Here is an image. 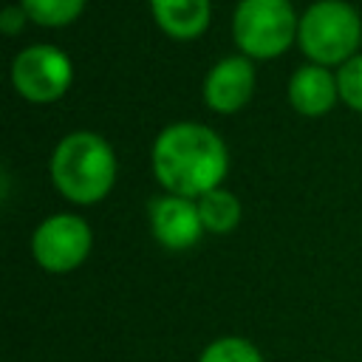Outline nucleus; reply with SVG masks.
I'll use <instances>...</instances> for the list:
<instances>
[{
    "label": "nucleus",
    "mask_w": 362,
    "mask_h": 362,
    "mask_svg": "<svg viewBox=\"0 0 362 362\" xmlns=\"http://www.w3.org/2000/svg\"><path fill=\"white\" fill-rule=\"evenodd\" d=\"M150 167L164 192L198 201L204 192L223 187L229 150L212 127L201 122H173L156 136Z\"/></svg>",
    "instance_id": "nucleus-1"
},
{
    "label": "nucleus",
    "mask_w": 362,
    "mask_h": 362,
    "mask_svg": "<svg viewBox=\"0 0 362 362\" xmlns=\"http://www.w3.org/2000/svg\"><path fill=\"white\" fill-rule=\"evenodd\" d=\"M48 170L54 189L65 201L90 206L110 195L119 175V161L105 136L93 130H74L57 141Z\"/></svg>",
    "instance_id": "nucleus-2"
},
{
    "label": "nucleus",
    "mask_w": 362,
    "mask_h": 362,
    "mask_svg": "<svg viewBox=\"0 0 362 362\" xmlns=\"http://www.w3.org/2000/svg\"><path fill=\"white\" fill-rule=\"evenodd\" d=\"M297 45L308 62L339 68L359 54L362 17L345 0H317L300 14Z\"/></svg>",
    "instance_id": "nucleus-3"
},
{
    "label": "nucleus",
    "mask_w": 362,
    "mask_h": 362,
    "mask_svg": "<svg viewBox=\"0 0 362 362\" xmlns=\"http://www.w3.org/2000/svg\"><path fill=\"white\" fill-rule=\"evenodd\" d=\"M300 14L291 0H238L232 11V37L238 54L252 62L283 57L297 42Z\"/></svg>",
    "instance_id": "nucleus-4"
},
{
    "label": "nucleus",
    "mask_w": 362,
    "mask_h": 362,
    "mask_svg": "<svg viewBox=\"0 0 362 362\" xmlns=\"http://www.w3.org/2000/svg\"><path fill=\"white\" fill-rule=\"evenodd\" d=\"M11 85L17 96L31 105L59 102L74 85V62L59 45L34 42L14 57Z\"/></svg>",
    "instance_id": "nucleus-5"
},
{
    "label": "nucleus",
    "mask_w": 362,
    "mask_h": 362,
    "mask_svg": "<svg viewBox=\"0 0 362 362\" xmlns=\"http://www.w3.org/2000/svg\"><path fill=\"white\" fill-rule=\"evenodd\" d=\"M93 249V229L82 215L54 212L37 223L31 235V257L51 274H68L79 269Z\"/></svg>",
    "instance_id": "nucleus-6"
},
{
    "label": "nucleus",
    "mask_w": 362,
    "mask_h": 362,
    "mask_svg": "<svg viewBox=\"0 0 362 362\" xmlns=\"http://www.w3.org/2000/svg\"><path fill=\"white\" fill-rule=\"evenodd\" d=\"M147 223H150L153 240L170 252H187L204 235L198 201L184 198V195H173V192L156 195L147 204Z\"/></svg>",
    "instance_id": "nucleus-7"
},
{
    "label": "nucleus",
    "mask_w": 362,
    "mask_h": 362,
    "mask_svg": "<svg viewBox=\"0 0 362 362\" xmlns=\"http://www.w3.org/2000/svg\"><path fill=\"white\" fill-rule=\"evenodd\" d=\"M204 102L212 113L229 116L243 110L255 93V62L243 54L221 57L204 76Z\"/></svg>",
    "instance_id": "nucleus-8"
},
{
    "label": "nucleus",
    "mask_w": 362,
    "mask_h": 362,
    "mask_svg": "<svg viewBox=\"0 0 362 362\" xmlns=\"http://www.w3.org/2000/svg\"><path fill=\"white\" fill-rule=\"evenodd\" d=\"M286 96H288V105L300 116H308V119L325 116L339 102L337 74L331 68H325V65L305 62V65L294 68V74L288 76Z\"/></svg>",
    "instance_id": "nucleus-9"
},
{
    "label": "nucleus",
    "mask_w": 362,
    "mask_h": 362,
    "mask_svg": "<svg viewBox=\"0 0 362 362\" xmlns=\"http://www.w3.org/2000/svg\"><path fill=\"white\" fill-rule=\"evenodd\" d=\"M161 34L175 42L198 40L212 23V0H147Z\"/></svg>",
    "instance_id": "nucleus-10"
},
{
    "label": "nucleus",
    "mask_w": 362,
    "mask_h": 362,
    "mask_svg": "<svg viewBox=\"0 0 362 362\" xmlns=\"http://www.w3.org/2000/svg\"><path fill=\"white\" fill-rule=\"evenodd\" d=\"M198 215H201L204 232L229 235L243 218V204L232 189L215 187V189H209V192H204L198 198Z\"/></svg>",
    "instance_id": "nucleus-11"
},
{
    "label": "nucleus",
    "mask_w": 362,
    "mask_h": 362,
    "mask_svg": "<svg viewBox=\"0 0 362 362\" xmlns=\"http://www.w3.org/2000/svg\"><path fill=\"white\" fill-rule=\"evenodd\" d=\"M20 6L34 25L62 28L82 17L88 0H20Z\"/></svg>",
    "instance_id": "nucleus-12"
},
{
    "label": "nucleus",
    "mask_w": 362,
    "mask_h": 362,
    "mask_svg": "<svg viewBox=\"0 0 362 362\" xmlns=\"http://www.w3.org/2000/svg\"><path fill=\"white\" fill-rule=\"evenodd\" d=\"M198 362H266V359L257 351V345L243 337H218L201 351Z\"/></svg>",
    "instance_id": "nucleus-13"
},
{
    "label": "nucleus",
    "mask_w": 362,
    "mask_h": 362,
    "mask_svg": "<svg viewBox=\"0 0 362 362\" xmlns=\"http://www.w3.org/2000/svg\"><path fill=\"white\" fill-rule=\"evenodd\" d=\"M339 102L356 113H362V51L337 68Z\"/></svg>",
    "instance_id": "nucleus-14"
},
{
    "label": "nucleus",
    "mask_w": 362,
    "mask_h": 362,
    "mask_svg": "<svg viewBox=\"0 0 362 362\" xmlns=\"http://www.w3.org/2000/svg\"><path fill=\"white\" fill-rule=\"evenodd\" d=\"M25 23H31V20H28V14L23 11L20 3H17V6H6V8L0 11V31H3L6 37H17V34L25 28Z\"/></svg>",
    "instance_id": "nucleus-15"
}]
</instances>
